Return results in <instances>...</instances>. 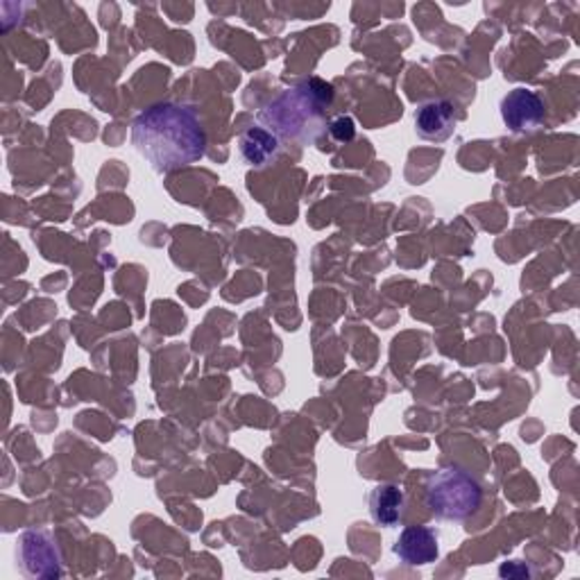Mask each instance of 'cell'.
Returning <instances> with one entry per match:
<instances>
[{
    "label": "cell",
    "instance_id": "obj_8",
    "mask_svg": "<svg viewBox=\"0 0 580 580\" xmlns=\"http://www.w3.org/2000/svg\"><path fill=\"white\" fill-rule=\"evenodd\" d=\"M238 153L248 166L266 168L279 157L281 141L263 125H252L238 136Z\"/></svg>",
    "mask_w": 580,
    "mask_h": 580
},
{
    "label": "cell",
    "instance_id": "obj_4",
    "mask_svg": "<svg viewBox=\"0 0 580 580\" xmlns=\"http://www.w3.org/2000/svg\"><path fill=\"white\" fill-rule=\"evenodd\" d=\"M17 565L25 578H62V553L45 530H28L17 542Z\"/></svg>",
    "mask_w": 580,
    "mask_h": 580
},
{
    "label": "cell",
    "instance_id": "obj_10",
    "mask_svg": "<svg viewBox=\"0 0 580 580\" xmlns=\"http://www.w3.org/2000/svg\"><path fill=\"white\" fill-rule=\"evenodd\" d=\"M329 132L338 143H348V141L354 138L356 125L350 116H341V118H335L333 123H329Z\"/></svg>",
    "mask_w": 580,
    "mask_h": 580
},
{
    "label": "cell",
    "instance_id": "obj_2",
    "mask_svg": "<svg viewBox=\"0 0 580 580\" xmlns=\"http://www.w3.org/2000/svg\"><path fill=\"white\" fill-rule=\"evenodd\" d=\"M333 86L322 77H309L283 89L261 112L259 123L279 141L313 143L327 130L333 105Z\"/></svg>",
    "mask_w": 580,
    "mask_h": 580
},
{
    "label": "cell",
    "instance_id": "obj_6",
    "mask_svg": "<svg viewBox=\"0 0 580 580\" xmlns=\"http://www.w3.org/2000/svg\"><path fill=\"white\" fill-rule=\"evenodd\" d=\"M458 123L456 107L449 101H428L415 112V132L424 141H447Z\"/></svg>",
    "mask_w": 580,
    "mask_h": 580
},
{
    "label": "cell",
    "instance_id": "obj_7",
    "mask_svg": "<svg viewBox=\"0 0 580 580\" xmlns=\"http://www.w3.org/2000/svg\"><path fill=\"white\" fill-rule=\"evenodd\" d=\"M395 556L408 567H422L438 560L441 547L438 536L428 526H411L400 536L395 545Z\"/></svg>",
    "mask_w": 580,
    "mask_h": 580
},
{
    "label": "cell",
    "instance_id": "obj_3",
    "mask_svg": "<svg viewBox=\"0 0 580 580\" xmlns=\"http://www.w3.org/2000/svg\"><path fill=\"white\" fill-rule=\"evenodd\" d=\"M480 499V483L458 467H445L435 472L426 483V506L438 519L465 521L476 512Z\"/></svg>",
    "mask_w": 580,
    "mask_h": 580
},
{
    "label": "cell",
    "instance_id": "obj_5",
    "mask_svg": "<svg viewBox=\"0 0 580 580\" xmlns=\"http://www.w3.org/2000/svg\"><path fill=\"white\" fill-rule=\"evenodd\" d=\"M545 101L530 89H512L501 101V118L515 134L536 130L545 121Z\"/></svg>",
    "mask_w": 580,
    "mask_h": 580
},
{
    "label": "cell",
    "instance_id": "obj_9",
    "mask_svg": "<svg viewBox=\"0 0 580 580\" xmlns=\"http://www.w3.org/2000/svg\"><path fill=\"white\" fill-rule=\"evenodd\" d=\"M370 515L379 526H397L404 515V493L395 483H381L370 493Z\"/></svg>",
    "mask_w": 580,
    "mask_h": 580
},
{
    "label": "cell",
    "instance_id": "obj_1",
    "mask_svg": "<svg viewBox=\"0 0 580 580\" xmlns=\"http://www.w3.org/2000/svg\"><path fill=\"white\" fill-rule=\"evenodd\" d=\"M132 143L157 173L196 164L207 153V134L198 114L186 105L157 103L132 123Z\"/></svg>",
    "mask_w": 580,
    "mask_h": 580
}]
</instances>
